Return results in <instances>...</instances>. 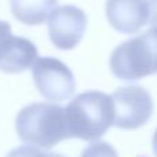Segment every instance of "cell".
I'll list each match as a JSON object with an SVG mask.
<instances>
[{
    "label": "cell",
    "mask_w": 157,
    "mask_h": 157,
    "mask_svg": "<svg viewBox=\"0 0 157 157\" xmlns=\"http://www.w3.org/2000/svg\"><path fill=\"white\" fill-rule=\"evenodd\" d=\"M69 138L95 142L113 125V102L110 95L87 91L75 97L63 108Z\"/></svg>",
    "instance_id": "obj_1"
},
{
    "label": "cell",
    "mask_w": 157,
    "mask_h": 157,
    "mask_svg": "<svg viewBox=\"0 0 157 157\" xmlns=\"http://www.w3.org/2000/svg\"><path fill=\"white\" fill-rule=\"evenodd\" d=\"M18 138L35 147L51 149L68 139L62 106L47 102L30 103L21 109L15 119Z\"/></svg>",
    "instance_id": "obj_2"
},
{
    "label": "cell",
    "mask_w": 157,
    "mask_h": 157,
    "mask_svg": "<svg viewBox=\"0 0 157 157\" xmlns=\"http://www.w3.org/2000/svg\"><path fill=\"white\" fill-rule=\"evenodd\" d=\"M110 69L120 80H138L157 73V25L123 41L113 50Z\"/></svg>",
    "instance_id": "obj_3"
},
{
    "label": "cell",
    "mask_w": 157,
    "mask_h": 157,
    "mask_svg": "<svg viewBox=\"0 0 157 157\" xmlns=\"http://www.w3.org/2000/svg\"><path fill=\"white\" fill-rule=\"evenodd\" d=\"M110 98L113 102V125L117 128L136 130L146 124L152 117L153 101L144 87H120Z\"/></svg>",
    "instance_id": "obj_4"
},
{
    "label": "cell",
    "mask_w": 157,
    "mask_h": 157,
    "mask_svg": "<svg viewBox=\"0 0 157 157\" xmlns=\"http://www.w3.org/2000/svg\"><path fill=\"white\" fill-rule=\"evenodd\" d=\"M32 76L39 92L52 102L66 101L75 92L73 73L57 58H37L32 65Z\"/></svg>",
    "instance_id": "obj_5"
},
{
    "label": "cell",
    "mask_w": 157,
    "mask_h": 157,
    "mask_svg": "<svg viewBox=\"0 0 157 157\" xmlns=\"http://www.w3.org/2000/svg\"><path fill=\"white\" fill-rule=\"evenodd\" d=\"M48 36L57 48L72 50L81 41L87 28V15L75 6H61L50 13Z\"/></svg>",
    "instance_id": "obj_6"
},
{
    "label": "cell",
    "mask_w": 157,
    "mask_h": 157,
    "mask_svg": "<svg viewBox=\"0 0 157 157\" xmlns=\"http://www.w3.org/2000/svg\"><path fill=\"white\" fill-rule=\"evenodd\" d=\"M105 11L112 28L127 35L136 33L149 22L147 0H108Z\"/></svg>",
    "instance_id": "obj_7"
},
{
    "label": "cell",
    "mask_w": 157,
    "mask_h": 157,
    "mask_svg": "<svg viewBox=\"0 0 157 157\" xmlns=\"http://www.w3.org/2000/svg\"><path fill=\"white\" fill-rule=\"evenodd\" d=\"M37 57L36 46L21 36L10 35L0 43V71L6 73H21L32 68Z\"/></svg>",
    "instance_id": "obj_8"
},
{
    "label": "cell",
    "mask_w": 157,
    "mask_h": 157,
    "mask_svg": "<svg viewBox=\"0 0 157 157\" xmlns=\"http://www.w3.org/2000/svg\"><path fill=\"white\" fill-rule=\"evenodd\" d=\"M57 0H10L14 18L25 25H40L54 10Z\"/></svg>",
    "instance_id": "obj_9"
},
{
    "label": "cell",
    "mask_w": 157,
    "mask_h": 157,
    "mask_svg": "<svg viewBox=\"0 0 157 157\" xmlns=\"http://www.w3.org/2000/svg\"><path fill=\"white\" fill-rule=\"evenodd\" d=\"M80 157H119L117 152L108 142H92L83 150Z\"/></svg>",
    "instance_id": "obj_10"
},
{
    "label": "cell",
    "mask_w": 157,
    "mask_h": 157,
    "mask_svg": "<svg viewBox=\"0 0 157 157\" xmlns=\"http://www.w3.org/2000/svg\"><path fill=\"white\" fill-rule=\"evenodd\" d=\"M6 157H50V153L41 152L35 146H19L13 149Z\"/></svg>",
    "instance_id": "obj_11"
},
{
    "label": "cell",
    "mask_w": 157,
    "mask_h": 157,
    "mask_svg": "<svg viewBox=\"0 0 157 157\" xmlns=\"http://www.w3.org/2000/svg\"><path fill=\"white\" fill-rule=\"evenodd\" d=\"M149 4V22L157 25V0H147Z\"/></svg>",
    "instance_id": "obj_12"
},
{
    "label": "cell",
    "mask_w": 157,
    "mask_h": 157,
    "mask_svg": "<svg viewBox=\"0 0 157 157\" xmlns=\"http://www.w3.org/2000/svg\"><path fill=\"white\" fill-rule=\"evenodd\" d=\"M10 35H13L10 24L6 22V21H0V43H2V41Z\"/></svg>",
    "instance_id": "obj_13"
},
{
    "label": "cell",
    "mask_w": 157,
    "mask_h": 157,
    "mask_svg": "<svg viewBox=\"0 0 157 157\" xmlns=\"http://www.w3.org/2000/svg\"><path fill=\"white\" fill-rule=\"evenodd\" d=\"M152 145H153V152H155V155H156V157H157V130H156L155 135H153Z\"/></svg>",
    "instance_id": "obj_14"
},
{
    "label": "cell",
    "mask_w": 157,
    "mask_h": 157,
    "mask_svg": "<svg viewBox=\"0 0 157 157\" xmlns=\"http://www.w3.org/2000/svg\"><path fill=\"white\" fill-rule=\"evenodd\" d=\"M50 157H63V156H59V155H55V153H50Z\"/></svg>",
    "instance_id": "obj_15"
}]
</instances>
